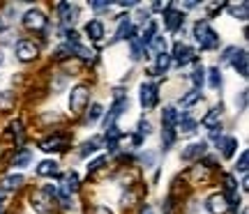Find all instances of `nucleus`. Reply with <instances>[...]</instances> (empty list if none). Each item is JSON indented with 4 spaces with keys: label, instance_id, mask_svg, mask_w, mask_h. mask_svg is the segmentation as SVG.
Here are the masks:
<instances>
[{
    "label": "nucleus",
    "instance_id": "obj_1",
    "mask_svg": "<svg viewBox=\"0 0 249 214\" xmlns=\"http://www.w3.org/2000/svg\"><path fill=\"white\" fill-rule=\"evenodd\" d=\"M88 99H90V92L86 85H76L71 88V95H70V108L74 113H81L83 108L88 106Z\"/></svg>",
    "mask_w": 249,
    "mask_h": 214
},
{
    "label": "nucleus",
    "instance_id": "obj_2",
    "mask_svg": "<svg viewBox=\"0 0 249 214\" xmlns=\"http://www.w3.org/2000/svg\"><path fill=\"white\" fill-rule=\"evenodd\" d=\"M23 26L30 30H44L46 28V16L42 9H28L23 14Z\"/></svg>",
    "mask_w": 249,
    "mask_h": 214
},
{
    "label": "nucleus",
    "instance_id": "obj_3",
    "mask_svg": "<svg viewBox=\"0 0 249 214\" xmlns=\"http://www.w3.org/2000/svg\"><path fill=\"white\" fill-rule=\"evenodd\" d=\"M37 55H39V49H37L35 42H30V39H21V42L17 44V58L18 60L30 63V60H35Z\"/></svg>",
    "mask_w": 249,
    "mask_h": 214
},
{
    "label": "nucleus",
    "instance_id": "obj_4",
    "mask_svg": "<svg viewBox=\"0 0 249 214\" xmlns=\"http://www.w3.org/2000/svg\"><path fill=\"white\" fill-rule=\"evenodd\" d=\"M205 207H208L210 214H226L231 205H229V198L224 196V194H213V196L205 200Z\"/></svg>",
    "mask_w": 249,
    "mask_h": 214
},
{
    "label": "nucleus",
    "instance_id": "obj_5",
    "mask_svg": "<svg viewBox=\"0 0 249 214\" xmlns=\"http://www.w3.org/2000/svg\"><path fill=\"white\" fill-rule=\"evenodd\" d=\"M30 203H33V210L39 214H44L51 210V205H53V200H51V196L46 194L44 189H39V191H35L33 196H30Z\"/></svg>",
    "mask_w": 249,
    "mask_h": 214
},
{
    "label": "nucleus",
    "instance_id": "obj_6",
    "mask_svg": "<svg viewBox=\"0 0 249 214\" xmlns=\"http://www.w3.org/2000/svg\"><path fill=\"white\" fill-rule=\"evenodd\" d=\"M155 101H157V90L152 83H141V106L143 108H150L155 106Z\"/></svg>",
    "mask_w": 249,
    "mask_h": 214
},
{
    "label": "nucleus",
    "instance_id": "obj_7",
    "mask_svg": "<svg viewBox=\"0 0 249 214\" xmlns=\"http://www.w3.org/2000/svg\"><path fill=\"white\" fill-rule=\"evenodd\" d=\"M164 21H166V28H169V30H178V28L185 23V14H182L180 9H169V12L164 14Z\"/></svg>",
    "mask_w": 249,
    "mask_h": 214
},
{
    "label": "nucleus",
    "instance_id": "obj_8",
    "mask_svg": "<svg viewBox=\"0 0 249 214\" xmlns=\"http://www.w3.org/2000/svg\"><path fill=\"white\" fill-rule=\"evenodd\" d=\"M173 58H176V63L182 67V65H187L189 60H194V53H192V51H189L182 42H178V44L173 46Z\"/></svg>",
    "mask_w": 249,
    "mask_h": 214
},
{
    "label": "nucleus",
    "instance_id": "obj_9",
    "mask_svg": "<svg viewBox=\"0 0 249 214\" xmlns=\"http://www.w3.org/2000/svg\"><path fill=\"white\" fill-rule=\"evenodd\" d=\"M205 150H208V145L205 143H192V145H187L185 152H182V159L185 161H192V159H198V157H203Z\"/></svg>",
    "mask_w": 249,
    "mask_h": 214
},
{
    "label": "nucleus",
    "instance_id": "obj_10",
    "mask_svg": "<svg viewBox=\"0 0 249 214\" xmlns=\"http://www.w3.org/2000/svg\"><path fill=\"white\" fill-rule=\"evenodd\" d=\"M233 67L240 74L242 79H247L249 74V65H247V51H235V58H233Z\"/></svg>",
    "mask_w": 249,
    "mask_h": 214
},
{
    "label": "nucleus",
    "instance_id": "obj_11",
    "mask_svg": "<svg viewBox=\"0 0 249 214\" xmlns=\"http://www.w3.org/2000/svg\"><path fill=\"white\" fill-rule=\"evenodd\" d=\"M86 35H88L92 42H99V39L104 37V23L97 21V18H95V21H90L88 26H86Z\"/></svg>",
    "mask_w": 249,
    "mask_h": 214
},
{
    "label": "nucleus",
    "instance_id": "obj_12",
    "mask_svg": "<svg viewBox=\"0 0 249 214\" xmlns=\"http://www.w3.org/2000/svg\"><path fill=\"white\" fill-rule=\"evenodd\" d=\"M60 14H62V21L67 23V26H74V21L79 16V9L70 5V2H60Z\"/></svg>",
    "mask_w": 249,
    "mask_h": 214
},
{
    "label": "nucleus",
    "instance_id": "obj_13",
    "mask_svg": "<svg viewBox=\"0 0 249 214\" xmlns=\"http://www.w3.org/2000/svg\"><path fill=\"white\" fill-rule=\"evenodd\" d=\"M58 173V164L53 159H44L37 164V175H42V178H51Z\"/></svg>",
    "mask_w": 249,
    "mask_h": 214
},
{
    "label": "nucleus",
    "instance_id": "obj_14",
    "mask_svg": "<svg viewBox=\"0 0 249 214\" xmlns=\"http://www.w3.org/2000/svg\"><path fill=\"white\" fill-rule=\"evenodd\" d=\"M229 14H231L233 18L245 21V18L249 16V5L247 2H229Z\"/></svg>",
    "mask_w": 249,
    "mask_h": 214
},
{
    "label": "nucleus",
    "instance_id": "obj_15",
    "mask_svg": "<svg viewBox=\"0 0 249 214\" xmlns=\"http://www.w3.org/2000/svg\"><path fill=\"white\" fill-rule=\"evenodd\" d=\"M210 33H213V30H210V26H208V21H196L194 23V39L198 42V44H203Z\"/></svg>",
    "mask_w": 249,
    "mask_h": 214
},
{
    "label": "nucleus",
    "instance_id": "obj_16",
    "mask_svg": "<svg viewBox=\"0 0 249 214\" xmlns=\"http://www.w3.org/2000/svg\"><path fill=\"white\" fill-rule=\"evenodd\" d=\"M21 184H23V175H18V173H14V175H7V178L0 182L2 191H9V189H18Z\"/></svg>",
    "mask_w": 249,
    "mask_h": 214
},
{
    "label": "nucleus",
    "instance_id": "obj_17",
    "mask_svg": "<svg viewBox=\"0 0 249 214\" xmlns=\"http://www.w3.org/2000/svg\"><path fill=\"white\" fill-rule=\"evenodd\" d=\"M219 117H222V108H213V111H208V115L203 117V127H208V129L219 127Z\"/></svg>",
    "mask_w": 249,
    "mask_h": 214
},
{
    "label": "nucleus",
    "instance_id": "obj_18",
    "mask_svg": "<svg viewBox=\"0 0 249 214\" xmlns=\"http://www.w3.org/2000/svg\"><path fill=\"white\" fill-rule=\"evenodd\" d=\"M145 49H150V51H155V53H166V39L160 37V35H155L150 42H148Z\"/></svg>",
    "mask_w": 249,
    "mask_h": 214
},
{
    "label": "nucleus",
    "instance_id": "obj_19",
    "mask_svg": "<svg viewBox=\"0 0 249 214\" xmlns=\"http://www.w3.org/2000/svg\"><path fill=\"white\" fill-rule=\"evenodd\" d=\"M120 21V26H118V33H116V39H124V37H129L134 33L132 23H129V18H118Z\"/></svg>",
    "mask_w": 249,
    "mask_h": 214
},
{
    "label": "nucleus",
    "instance_id": "obj_20",
    "mask_svg": "<svg viewBox=\"0 0 249 214\" xmlns=\"http://www.w3.org/2000/svg\"><path fill=\"white\" fill-rule=\"evenodd\" d=\"M208 83H210V88H219L222 85V71H219V67H210L208 69Z\"/></svg>",
    "mask_w": 249,
    "mask_h": 214
},
{
    "label": "nucleus",
    "instance_id": "obj_21",
    "mask_svg": "<svg viewBox=\"0 0 249 214\" xmlns=\"http://www.w3.org/2000/svg\"><path fill=\"white\" fill-rule=\"evenodd\" d=\"M196 132V122L194 120H189L187 115L180 117V134H185V136H192Z\"/></svg>",
    "mask_w": 249,
    "mask_h": 214
},
{
    "label": "nucleus",
    "instance_id": "obj_22",
    "mask_svg": "<svg viewBox=\"0 0 249 214\" xmlns=\"http://www.w3.org/2000/svg\"><path fill=\"white\" fill-rule=\"evenodd\" d=\"M155 30H157V23H155V21H148V26L143 28V35H141V39H139V42H141L143 46H148V42L155 37Z\"/></svg>",
    "mask_w": 249,
    "mask_h": 214
},
{
    "label": "nucleus",
    "instance_id": "obj_23",
    "mask_svg": "<svg viewBox=\"0 0 249 214\" xmlns=\"http://www.w3.org/2000/svg\"><path fill=\"white\" fill-rule=\"evenodd\" d=\"M76 189H79V175H76V173H67V175H65L62 191H76Z\"/></svg>",
    "mask_w": 249,
    "mask_h": 214
},
{
    "label": "nucleus",
    "instance_id": "obj_24",
    "mask_svg": "<svg viewBox=\"0 0 249 214\" xmlns=\"http://www.w3.org/2000/svg\"><path fill=\"white\" fill-rule=\"evenodd\" d=\"M235 150H238V138H224V143H222L224 157H233Z\"/></svg>",
    "mask_w": 249,
    "mask_h": 214
},
{
    "label": "nucleus",
    "instance_id": "obj_25",
    "mask_svg": "<svg viewBox=\"0 0 249 214\" xmlns=\"http://www.w3.org/2000/svg\"><path fill=\"white\" fill-rule=\"evenodd\" d=\"M180 117L182 115H178V113H176V108H164V125L166 127H173L176 125V122H180Z\"/></svg>",
    "mask_w": 249,
    "mask_h": 214
},
{
    "label": "nucleus",
    "instance_id": "obj_26",
    "mask_svg": "<svg viewBox=\"0 0 249 214\" xmlns=\"http://www.w3.org/2000/svg\"><path fill=\"white\" fill-rule=\"evenodd\" d=\"M44 152H58L62 148V138H49V141H42L39 145Z\"/></svg>",
    "mask_w": 249,
    "mask_h": 214
},
{
    "label": "nucleus",
    "instance_id": "obj_27",
    "mask_svg": "<svg viewBox=\"0 0 249 214\" xmlns=\"http://www.w3.org/2000/svg\"><path fill=\"white\" fill-rule=\"evenodd\" d=\"M192 83H194V90H201V85L205 83L203 67H196V69H194V74H192Z\"/></svg>",
    "mask_w": 249,
    "mask_h": 214
},
{
    "label": "nucleus",
    "instance_id": "obj_28",
    "mask_svg": "<svg viewBox=\"0 0 249 214\" xmlns=\"http://www.w3.org/2000/svg\"><path fill=\"white\" fill-rule=\"evenodd\" d=\"M30 159H33V154H30L28 150H23L21 154H17V157H14V166H17V168H23V166H28V164H30Z\"/></svg>",
    "mask_w": 249,
    "mask_h": 214
},
{
    "label": "nucleus",
    "instance_id": "obj_29",
    "mask_svg": "<svg viewBox=\"0 0 249 214\" xmlns=\"http://www.w3.org/2000/svg\"><path fill=\"white\" fill-rule=\"evenodd\" d=\"M198 99H201V90H192V92H187L185 97H182L180 104H182V106H192V104H196Z\"/></svg>",
    "mask_w": 249,
    "mask_h": 214
},
{
    "label": "nucleus",
    "instance_id": "obj_30",
    "mask_svg": "<svg viewBox=\"0 0 249 214\" xmlns=\"http://www.w3.org/2000/svg\"><path fill=\"white\" fill-rule=\"evenodd\" d=\"M102 111H104V108L99 106V104H92V106H90L88 117H86V122H90V125H92V122H97L99 117H102Z\"/></svg>",
    "mask_w": 249,
    "mask_h": 214
},
{
    "label": "nucleus",
    "instance_id": "obj_31",
    "mask_svg": "<svg viewBox=\"0 0 249 214\" xmlns=\"http://www.w3.org/2000/svg\"><path fill=\"white\" fill-rule=\"evenodd\" d=\"M171 67V55L169 53H157V71H166Z\"/></svg>",
    "mask_w": 249,
    "mask_h": 214
},
{
    "label": "nucleus",
    "instance_id": "obj_32",
    "mask_svg": "<svg viewBox=\"0 0 249 214\" xmlns=\"http://www.w3.org/2000/svg\"><path fill=\"white\" fill-rule=\"evenodd\" d=\"M97 148H99L97 138H92V141H88V143H83V145H81V154H83V157H88V154H92V152H97Z\"/></svg>",
    "mask_w": 249,
    "mask_h": 214
},
{
    "label": "nucleus",
    "instance_id": "obj_33",
    "mask_svg": "<svg viewBox=\"0 0 249 214\" xmlns=\"http://www.w3.org/2000/svg\"><path fill=\"white\" fill-rule=\"evenodd\" d=\"M70 51L76 53L79 58H83V60H90V58H92V51H88V49H83V46H79V44H71Z\"/></svg>",
    "mask_w": 249,
    "mask_h": 214
},
{
    "label": "nucleus",
    "instance_id": "obj_34",
    "mask_svg": "<svg viewBox=\"0 0 249 214\" xmlns=\"http://www.w3.org/2000/svg\"><path fill=\"white\" fill-rule=\"evenodd\" d=\"M217 44H219L217 35H214V33H210V35H208V39L201 44V49H203V51H210V49H217Z\"/></svg>",
    "mask_w": 249,
    "mask_h": 214
},
{
    "label": "nucleus",
    "instance_id": "obj_35",
    "mask_svg": "<svg viewBox=\"0 0 249 214\" xmlns=\"http://www.w3.org/2000/svg\"><path fill=\"white\" fill-rule=\"evenodd\" d=\"M173 138H176V134H173V127H166V129H164V136H161L164 148H169L171 143H173Z\"/></svg>",
    "mask_w": 249,
    "mask_h": 214
},
{
    "label": "nucleus",
    "instance_id": "obj_36",
    "mask_svg": "<svg viewBox=\"0 0 249 214\" xmlns=\"http://www.w3.org/2000/svg\"><path fill=\"white\" fill-rule=\"evenodd\" d=\"M12 101H14V95H12V92H0V108L12 106Z\"/></svg>",
    "mask_w": 249,
    "mask_h": 214
},
{
    "label": "nucleus",
    "instance_id": "obj_37",
    "mask_svg": "<svg viewBox=\"0 0 249 214\" xmlns=\"http://www.w3.org/2000/svg\"><path fill=\"white\" fill-rule=\"evenodd\" d=\"M247 164H249V152H242L240 159H238V166H235V168L240 170V173H247Z\"/></svg>",
    "mask_w": 249,
    "mask_h": 214
},
{
    "label": "nucleus",
    "instance_id": "obj_38",
    "mask_svg": "<svg viewBox=\"0 0 249 214\" xmlns=\"http://www.w3.org/2000/svg\"><path fill=\"white\" fill-rule=\"evenodd\" d=\"M169 9H171V2H166V0H157L152 5V12H169Z\"/></svg>",
    "mask_w": 249,
    "mask_h": 214
},
{
    "label": "nucleus",
    "instance_id": "obj_39",
    "mask_svg": "<svg viewBox=\"0 0 249 214\" xmlns=\"http://www.w3.org/2000/svg\"><path fill=\"white\" fill-rule=\"evenodd\" d=\"M141 42H139V39H132V58L134 60H139V58H141Z\"/></svg>",
    "mask_w": 249,
    "mask_h": 214
},
{
    "label": "nucleus",
    "instance_id": "obj_40",
    "mask_svg": "<svg viewBox=\"0 0 249 214\" xmlns=\"http://www.w3.org/2000/svg\"><path fill=\"white\" fill-rule=\"evenodd\" d=\"M104 161H107V157H97V159H92V161L88 164V173H95V170H97L99 166L104 164Z\"/></svg>",
    "mask_w": 249,
    "mask_h": 214
},
{
    "label": "nucleus",
    "instance_id": "obj_41",
    "mask_svg": "<svg viewBox=\"0 0 249 214\" xmlns=\"http://www.w3.org/2000/svg\"><path fill=\"white\" fill-rule=\"evenodd\" d=\"M224 182H226V189H229L231 194H235V189H238V184H235V180H233V175H226V180H224Z\"/></svg>",
    "mask_w": 249,
    "mask_h": 214
},
{
    "label": "nucleus",
    "instance_id": "obj_42",
    "mask_svg": "<svg viewBox=\"0 0 249 214\" xmlns=\"http://www.w3.org/2000/svg\"><path fill=\"white\" fill-rule=\"evenodd\" d=\"M108 2L107 0H92V9H97V12H102V9H107Z\"/></svg>",
    "mask_w": 249,
    "mask_h": 214
},
{
    "label": "nucleus",
    "instance_id": "obj_43",
    "mask_svg": "<svg viewBox=\"0 0 249 214\" xmlns=\"http://www.w3.org/2000/svg\"><path fill=\"white\" fill-rule=\"evenodd\" d=\"M136 18H139V21H143V18H145V21H148V9L139 7V9H136Z\"/></svg>",
    "mask_w": 249,
    "mask_h": 214
},
{
    "label": "nucleus",
    "instance_id": "obj_44",
    "mask_svg": "<svg viewBox=\"0 0 249 214\" xmlns=\"http://www.w3.org/2000/svg\"><path fill=\"white\" fill-rule=\"evenodd\" d=\"M95 214H113V212H111L107 205H97L95 207Z\"/></svg>",
    "mask_w": 249,
    "mask_h": 214
},
{
    "label": "nucleus",
    "instance_id": "obj_45",
    "mask_svg": "<svg viewBox=\"0 0 249 214\" xmlns=\"http://www.w3.org/2000/svg\"><path fill=\"white\" fill-rule=\"evenodd\" d=\"M235 51H238L235 46H231V49H226V51H224V60H231V55H235Z\"/></svg>",
    "mask_w": 249,
    "mask_h": 214
},
{
    "label": "nucleus",
    "instance_id": "obj_46",
    "mask_svg": "<svg viewBox=\"0 0 249 214\" xmlns=\"http://www.w3.org/2000/svg\"><path fill=\"white\" fill-rule=\"evenodd\" d=\"M219 136H222V127H214L213 132H210V138H214V141H217Z\"/></svg>",
    "mask_w": 249,
    "mask_h": 214
},
{
    "label": "nucleus",
    "instance_id": "obj_47",
    "mask_svg": "<svg viewBox=\"0 0 249 214\" xmlns=\"http://www.w3.org/2000/svg\"><path fill=\"white\" fill-rule=\"evenodd\" d=\"M129 203H134V194H127V196H123V205L127 207Z\"/></svg>",
    "mask_w": 249,
    "mask_h": 214
},
{
    "label": "nucleus",
    "instance_id": "obj_48",
    "mask_svg": "<svg viewBox=\"0 0 249 214\" xmlns=\"http://www.w3.org/2000/svg\"><path fill=\"white\" fill-rule=\"evenodd\" d=\"M217 9H222V2H210L208 5V12H217Z\"/></svg>",
    "mask_w": 249,
    "mask_h": 214
},
{
    "label": "nucleus",
    "instance_id": "obj_49",
    "mask_svg": "<svg viewBox=\"0 0 249 214\" xmlns=\"http://www.w3.org/2000/svg\"><path fill=\"white\" fill-rule=\"evenodd\" d=\"M196 5H198V2H196V0H187V2H185V7H187V9H192V7H196Z\"/></svg>",
    "mask_w": 249,
    "mask_h": 214
},
{
    "label": "nucleus",
    "instance_id": "obj_50",
    "mask_svg": "<svg viewBox=\"0 0 249 214\" xmlns=\"http://www.w3.org/2000/svg\"><path fill=\"white\" fill-rule=\"evenodd\" d=\"M141 214H152V210H150V207H145V210H143Z\"/></svg>",
    "mask_w": 249,
    "mask_h": 214
},
{
    "label": "nucleus",
    "instance_id": "obj_51",
    "mask_svg": "<svg viewBox=\"0 0 249 214\" xmlns=\"http://www.w3.org/2000/svg\"><path fill=\"white\" fill-rule=\"evenodd\" d=\"M5 63V55H2V51H0V65Z\"/></svg>",
    "mask_w": 249,
    "mask_h": 214
},
{
    "label": "nucleus",
    "instance_id": "obj_52",
    "mask_svg": "<svg viewBox=\"0 0 249 214\" xmlns=\"http://www.w3.org/2000/svg\"><path fill=\"white\" fill-rule=\"evenodd\" d=\"M242 214H247V210H245V212H242Z\"/></svg>",
    "mask_w": 249,
    "mask_h": 214
}]
</instances>
